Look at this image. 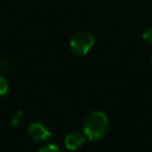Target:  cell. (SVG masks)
<instances>
[{"label":"cell","instance_id":"1","mask_svg":"<svg viewBox=\"0 0 152 152\" xmlns=\"http://www.w3.org/2000/svg\"><path fill=\"white\" fill-rule=\"evenodd\" d=\"M109 120L108 116L101 110L90 112L83 121V134L90 141L101 140L108 133Z\"/></svg>","mask_w":152,"mask_h":152},{"label":"cell","instance_id":"2","mask_svg":"<svg viewBox=\"0 0 152 152\" xmlns=\"http://www.w3.org/2000/svg\"><path fill=\"white\" fill-rule=\"evenodd\" d=\"M94 44H95L94 36L87 31H80L74 33L69 42L70 50L78 56H86L93 49Z\"/></svg>","mask_w":152,"mask_h":152},{"label":"cell","instance_id":"3","mask_svg":"<svg viewBox=\"0 0 152 152\" xmlns=\"http://www.w3.org/2000/svg\"><path fill=\"white\" fill-rule=\"evenodd\" d=\"M27 133H28L30 138L36 142L45 141L49 138H51V135H52L50 129L45 125H43L42 122H32V124H30L28 128H27Z\"/></svg>","mask_w":152,"mask_h":152},{"label":"cell","instance_id":"4","mask_svg":"<svg viewBox=\"0 0 152 152\" xmlns=\"http://www.w3.org/2000/svg\"><path fill=\"white\" fill-rule=\"evenodd\" d=\"M84 141H86V135L81 132L75 131V132H70L69 134H66L64 139V145L68 150L76 151L83 146Z\"/></svg>","mask_w":152,"mask_h":152},{"label":"cell","instance_id":"5","mask_svg":"<svg viewBox=\"0 0 152 152\" xmlns=\"http://www.w3.org/2000/svg\"><path fill=\"white\" fill-rule=\"evenodd\" d=\"M8 89H10V83H8L7 78L0 74V97L6 95Z\"/></svg>","mask_w":152,"mask_h":152},{"label":"cell","instance_id":"6","mask_svg":"<svg viewBox=\"0 0 152 152\" xmlns=\"http://www.w3.org/2000/svg\"><path fill=\"white\" fill-rule=\"evenodd\" d=\"M38 152H63V151L55 144H46L43 147H40Z\"/></svg>","mask_w":152,"mask_h":152},{"label":"cell","instance_id":"7","mask_svg":"<svg viewBox=\"0 0 152 152\" xmlns=\"http://www.w3.org/2000/svg\"><path fill=\"white\" fill-rule=\"evenodd\" d=\"M142 39L145 42H148V43H152V27H148L147 30H145L142 32Z\"/></svg>","mask_w":152,"mask_h":152},{"label":"cell","instance_id":"8","mask_svg":"<svg viewBox=\"0 0 152 152\" xmlns=\"http://www.w3.org/2000/svg\"><path fill=\"white\" fill-rule=\"evenodd\" d=\"M8 69H10L8 61L7 59H4V58H0V74L1 72H6Z\"/></svg>","mask_w":152,"mask_h":152},{"label":"cell","instance_id":"9","mask_svg":"<svg viewBox=\"0 0 152 152\" xmlns=\"http://www.w3.org/2000/svg\"><path fill=\"white\" fill-rule=\"evenodd\" d=\"M151 65H152V56H151Z\"/></svg>","mask_w":152,"mask_h":152}]
</instances>
